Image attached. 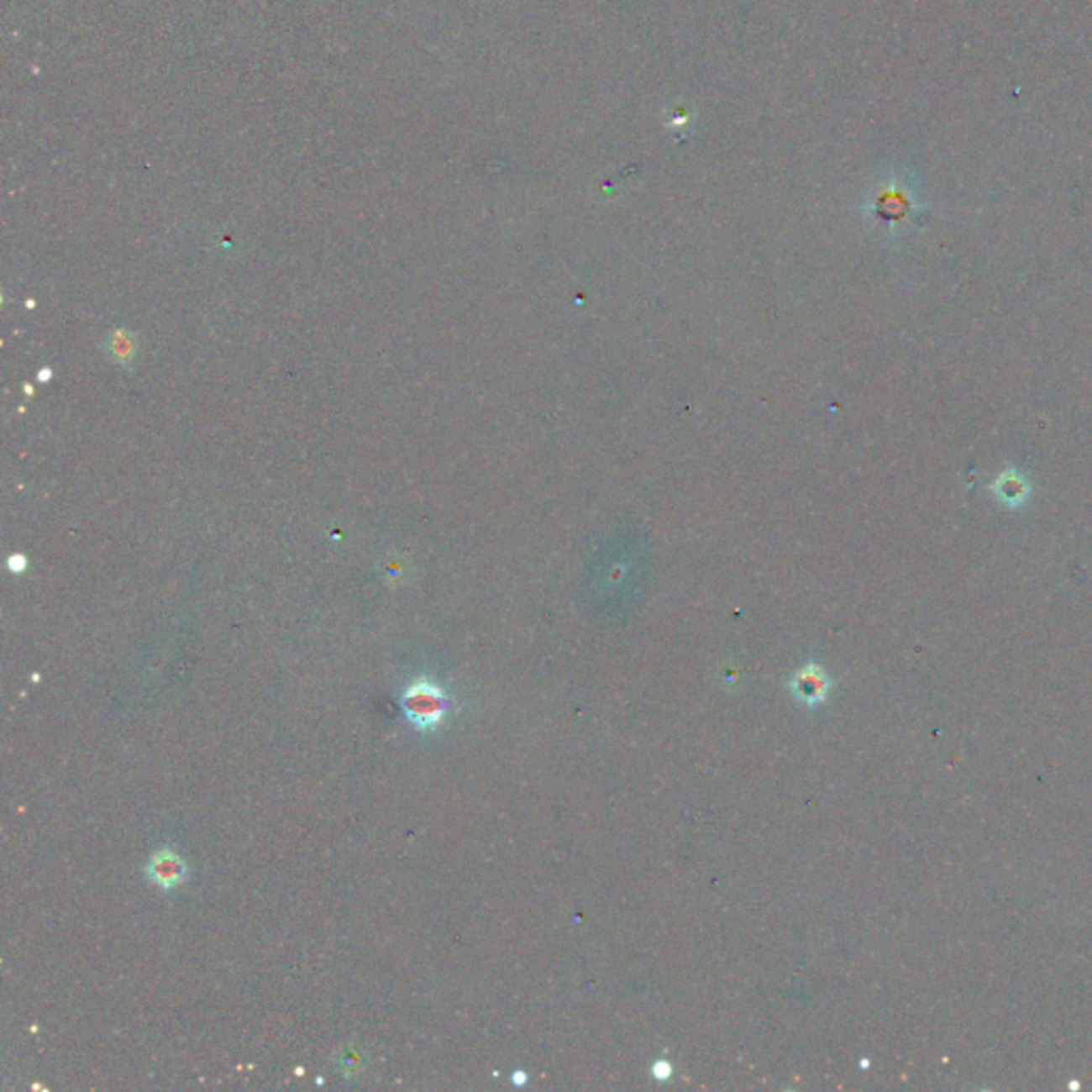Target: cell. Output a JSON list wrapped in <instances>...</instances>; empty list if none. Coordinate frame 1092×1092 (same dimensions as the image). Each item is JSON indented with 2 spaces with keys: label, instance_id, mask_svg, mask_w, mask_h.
<instances>
[{
  "label": "cell",
  "instance_id": "obj_6",
  "mask_svg": "<svg viewBox=\"0 0 1092 1092\" xmlns=\"http://www.w3.org/2000/svg\"><path fill=\"white\" fill-rule=\"evenodd\" d=\"M512 1082L517 1084V1086H523V1084L528 1082V1075H525L523 1071H514V1074H512Z\"/></svg>",
  "mask_w": 1092,
  "mask_h": 1092
},
{
  "label": "cell",
  "instance_id": "obj_4",
  "mask_svg": "<svg viewBox=\"0 0 1092 1092\" xmlns=\"http://www.w3.org/2000/svg\"><path fill=\"white\" fill-rule=\"evenodd\" d=\"M992 491H995V496L999 497L1003 504H1009V506H1020L1028 497L1026 480L1014 472L1000 474V476L995 480V485H992Z\"/></svg>",
  "mask_w": 1092,
  "mask_h": 1092
},
{
  "label": "cell",
  "instance_id": "obj_3",
  "mask_svg": "<svg viewBox=\"0 0 1092 1092\" xmlns=\"http://www.w3.org/2000/svg\"><path fill=\"white\" fill-rule=\"evenodd\" d=\"M145 875L160 890H173L186 881L188 866L177 853L165 849V852H156L150 858L148 866H145Z\"/></svg>",
  "mask_w": 1092,
  "mask_h": 1092
},
{
  "label": "cell",
  "instance_id": "obj_2",
  "mask_svg": "<svg viewBox=\"0 0 1092 1092\" xmlns=\"http://www.w3.org/2000/svg\"><path fill=\"white\" fill-rule=\"evenodd\" d=\"M791 696L798 700L805 706H819V704H824L828 700L830 690H832V680H830L828 672L824 670L817 664H809V666L801 668V670L794 675L790 683Z\"/></svg>",
  "mask_w": 1092,
  "mask_h": 1092
},
{
  "label": "cell",
  "instance_id": "obj_1",
  "mask_svg": "<svg viewBox=\"0 0 1092 1092\" xmlns=\"http://www.w3.org/2000/svg\"><path fill=\"white\" fill-rule=\"evenodd\" d=\"M399 706L418 732H438L453 711V700L438 683L418 679L402 691Z\"/></svg>",
  "mask_w": 1092,
  "mask_h": 1092
},
{
  "label": "cell",
  "instance_id": "obj_5",
  "mask_svg": "<svg viewBox=\"0 0 1092 1092\" xmlns=\"http://www.w3.org/2000/svg\"><path fill=\"white\" fill-rule=\"evenodd\" d=\"M672 1075V1064L668 1060H658V1063L653 1064V1078L655 1079H668Z\"/></svg>",
  "mask_w": 1092,
  "mask_h": 1092
}]
</instances>
